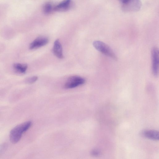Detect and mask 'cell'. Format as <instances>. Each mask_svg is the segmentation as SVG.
I'll use <instances>...</instances> for the list:
<instances>
[{"mask_svg": "<svg viewBox=\"0 0 159 159\" xmlns=\"http://www.w3.org/2000/svg\"><path fill=\"white\" fill-rule=\"evenodd\" d=\"M119 1L123 3H124L128 2L129 0H119Z\"/></svg>", "mask_w": 159, "mask_h": 159, "instance_id": "cell-14", "label": "cell"}, {"mask_svg": "<svg viewBox=\"0 0 159 159\" xmlns=\"http://www.w3.org/2000/svg\"><path fill=\"white\" fill-rule=\"evenodd\" d=\"M152 71L153 75L157 77L159 73V51L156 47H154L151 51Z\"/></svg>", "mask_w": 159, "mask_h": 159, "instance_id": "cell-5", "label": "cell"}, {"mask_svg": "<svg viewBox=\"0 0 159 159\" xmlns=\"http://www.w3.org/2000/svg\"><path fill=\"white\" fill-rule=\"evenodd\" d=\"M85 82V80L82 77L78 76H73L68 79L65 83L64 87L66 89L74 88L84 84Z\"/></svg>", "mask_w": 159, "mask_h": 159, "instance_id": "cell-3", "label": "cell"}, {"mask_svg": "<svg viewBox=\"0 0 159 159\" xmlns=\"http://www.w3.org/2000/svg\"><path fill=\"white\" fill-rule=\"evenodd\" d=\"M93 45L96 50L104 55L117 60V57L111 48L107 44L100 41L96 40L93 42Z\"/></svg>", "mask_w": 159, "mask_h": 159, "instance_id": "cell-2", "label": "cell"}, {"mask_svg": "<svg viewBox=\"0 0 159 159\" xmlns=\"http://www.w3.org/2000/svg\"><path fill=\"white\" fill-rule=\"evenodd\" d=\"M53 10H54V8H53L50 3H46L44 7V12L46 14L50 13Z\"/></svg>", "mask_w": 159, "mask_h": 159, "instance_id": "cell-11", "label": "cell"}, {"mask_svg": "<svg viewBox=\"0 0 159 159\" xmlns=\"http://www.w3.org/2000/svg\"><path fill=\"white\" fill-rule=\"evenodd\" d=\"M38 77L33 76L29 77L25 80V82L28 84H33L35 83L38 80Z\"/></svg>", "mask_w": 159, "mask_h": 159, "instance_id": "cell-12", "label": "cell"}, {"mask_svg": "<svg viewBox=\"0 0 159 159\" xmlns=\"http://www.w3.org/2000/svg\"><path fill=\"white\" fill-rule=\"evenodd\" d=\"M31 125V121H28L18 125L12 129L10 133V139L12 143H17L21 139L23 134L30 128Z\"/></svg>", "mask_w": 159, "mask_h": 159, "instance_id": "cell-1", "label": "cell"}, {"mask_svg": "<svg viewBox=\"0 0 159 159\" xmlns=\"http://www.w3.org/2000/svg\"><path fill=\"white\" fill-rule=\"evenodd\" d=\"M15 70L20 73H25L26 72L28 65L26 64H22L20 63H15L13 65Z\"/></svg>", "mask_w": 159, "mask_h": 159, "instance_id": "cell-10", "label": "cell"}, {"mask_svg": "<svg viewBox=\"0 0 159 159\" xmlns=\"http://www.w3.org/2000/svg\"><path fill=\"white\" fill-rule=\"evenodd\" d=\"M71 0H64L58 5L54 8L55 11H66L70 7Z\"/></svg>", "mask_w": 159, "mask_h": 159, "instance_id": "cell-8", "label": "cell"}, {"mask_svg": "<svg viewBox=\"0 0 159 159\" xmlns=\"http://www.w3.org/2000/svg\"><path fill=\"white\" fill-rule=\"evenodd\" d=\"M54 55L58 58L62 59L63 58L62 45L59 39L56 40L53 49Z\"/></svg>", "mask_w": 159, "mask_h": 159, "instance_id": "cell-7", "label": "cell"}, {"mask_svg": "<svg viewBox=\"0 0 159 159\" xmlns=\"http://www.w3.org/2000/svg\"><path fill=\"white\" fill-rule=\"evenodd\" d=\"M141 3L140 0H129L122 6V10L125 12H135L139 10L141 7Z\"/></svg>", "mask_w": 159, "mask_h": 159, "instance_id": "cell-4", "label": "cell"}, {"mask_svg": "<svg viewBox=\"0 0 159 159\" xmlns=\"http://www.w3.org/2000/svg\"><path fill=\"white\" fill-rule=\"evenodd\" d=\"M48 42V39L45 37H39L31 43L29 48L31 50H33L39 48L46 46Z\"/></svg>", "mask_w": 159, "mask_h": 159, "instance_id": "cell-6", "label": "cell"}, {"mask_svg": "<svg viewBox=\"0 0 159 159\" xmlns=\"http://www.w3.org/2000/svg\"><path fill=\"white\" fill-rule=\"evenodd\" d=\"M92 154L93 155L96 156L98 154V152L96 151H93L92 152Z\"/></svg>", "mask_w": 159, "mask_h": 159, "instance_id": "cell-13", "label": "cell"}, {"mask_svg": "<svg viewBox=\"0 0 159 159\" xmlns=\"http://www.w3.org/2000/svg\"><path fill=\"white\" fill-rule=\"evenodd\" d=\"M144 136L149 139L154 140H157L159 138V133L155 130H146L143 133Z\"/></svg>", "mask_w": 159, "mask_h": 159, "instance_id": "cell-9", "label": "cell"}]
</instances>
